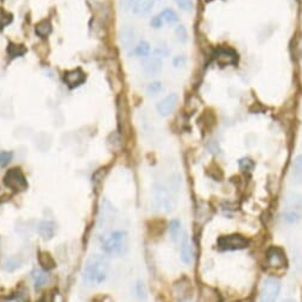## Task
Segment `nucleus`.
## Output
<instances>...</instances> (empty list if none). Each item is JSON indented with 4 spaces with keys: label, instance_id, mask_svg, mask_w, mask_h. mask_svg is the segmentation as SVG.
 Segmentation results:
<instances>
[{
    "label": "nucleus",
    "instance_id": "1",
    "mask_svg": "<svg viewBox=\"0 0 302 302\" xmlns=\"http://www.w3.org/2000/svg\"><path fill=\"white\" fill-rule=\"evenodd\" d=\"M101 248L111 256H124L129 250V237L123 230H114L106 232L100 239Z\"/></svg>",
    "mask_w": 302,
    "mask_h": 302
},
{
    "label": "nucleus",
    "instance_id": "2",
    "mask_svg": "<svg viewBox=\"0 0 302 302\" xmlns=\"http://www.w3.org/2000/svg\"><path fill=\"white\" fill-rule=\"evenodd\" d=\"M108 259L101 255H92L84 269V280L90 284H101L106 280Z\"/></svg>",
    "mask_w": 302,
    "mask_h": 302
},
{
    "label": "nucleus",
    "instance_id": "3",
    "mask_svg": "<svg viewBox=\"0 0 302 302\" xmlns=\"http://www.w3.org/2000/svg\"><path fill=\"white\" fill-rule=\"evenodd\" d=\"M153 198L155 206L160 211L172 212L175 208V200H174L170 190L160 183H155L153 186Z\"/></svg>",
    "mask_w": 302,
    "mask_h": 302
},
{
    "label": "nucleus",
    "instance_id": "4",
    "mask_svg": "<svg viewBox=\"0 0 302 302\" xmlns=\"http://www.w3.org/2000/svg\"><path fill=\"white\" fill-rule=\"evenodd\" d=\"M302 216V196L291 194L287 198L283 212V219L289 224H295Z\"/></svg>",
    "mask_w": 302,
    "mask_h": 302
},
{
    "label": "nucleus",
    "instance_id": "5",
    "mask_svg": "<svg viewBox=\"0 0 302 302\" xmlns=\"http://www.w3.org/2000/svg\"><path fill=\"white\" fill-rule=\"evenodd\" d=\"M281 291L280 281L274 277H269L264 280L262 285L261 294H259V302H276Z\"/></svg>",
    "mask_w": 302,
    "mask_h": 302
},
{
    "label": "nucleus",
    "instance_id": "6",
    "mask_svg": "<svg viewBox=\"0 0 302 302\" xmlns=\"http://www.w3.org/2000/svg\"><path fill=\"white\" fill-rule=\"evenodd\" d=\"M4 182L9 188L15 190V192H23V190L28 189V181H26L24 174L21 172V169H10L5 174Z\"/></svg>",
    "mask_w": 302,
    "mask_h": 302
},
{
    "label": "nucleus",
    "instance_id": "7",
    "mask_svg": "<svg viewBox=\"0 0 302 302\" xmlns=\"http://www.w3.org/2000/svg\"><path fill=\"white\" fill-rule=\"evenodd\" d=\"M219 248L222 250H241V249L246 248L248 245V241L241 235H230V236H222L219 238L218 241Z\"/></svg>",
    "mask_w": 302,
    "mask_h": 302
},
{
    "label": "nucleus",
    "instance_id": "8",
    "mask_svg": "<svg viewBox=\"0 0 302 302\" xmlns=\"http://www.w3.org/2000/svg\"><path fill=\"white\" fill-rule=\"evenodd\" d=\"M177 104H179V97H177L176 93H172L167 95L163 100H161L156 105V110L160 116L168 117L175 111Z\"/></svg>",
    "mask_w": 302,
    "mask_h": 302
},
{
    "label": "nucleus",
    "instance_id": "9",
    "mask_svg": "<svg viewBox=\"0 0 302 302\" xmlns=\"http://www.w3.org/2000/svg\"><path fill=\"white\" fill-rule=\"evenodd\" d=\"M267 264L269 268L282 269L287 264L284 252L278 248H271L267 252Z\"/></svg>",
    "mask_w": 302,
    "mask_h": 302
},
{
    "label": "nucleus",
    "instance_id": "10",
    "mask_svg": "<svg viewBox=\"0 0 302 302\" xmlns=\"http://www.w3.org/2000/svg\"><path fill=\"white\" fill-rule=\"evenodd\" d=\"M215 61L216 63L220 64L221 67H226V65H233L238 62V55L237 52L232 49L222 48L219 49L215 54Z\"/></svg>",
    "mask_w": 302,
    "mask_h": 302
},
{
    "label": "nucleus",
    "instance_id": "11",
    "mask_svg": "<svg viewBox=\"0 0 302 302\" xmlns=\"http://www.w3.org/2000/svg\"><path fill=\"white\" fill-rule=\"evenodd\" d=\"M143 70L149 77H155L162 71V60L157 56H147L143 60Z\"/></svg>",
    "mask_w": 302,
    "mask_h": 302
},
{
    "label": "nucleus",
    "instance_id": "12",
    "mask_svg": "<svg viewBox=\"0 0 302 302\" xmlns=\"http://www.w3.org/2000/svg\"><path fill=\"white\" fill-rule=\"evenodd\" d=\"M63 81L69 88H77L86 81V74L78 68V69L67 71L63 77Z\"/></svg>",
    "mask_w": 302,
    "mask_h": 302
},
{
    "label": "nucleus",
    "instance_id": "13",
    "mask_svg": "<svg viewBox=\"0 0 302 302\" xmlns=\"http://www.w3.org/2000/svg\"><path fill=\"white\" fill-rule=\"evenodd\" d=\"M134 37H136V31H134V28L132 25L124 24L121 26L119 31V41L120 44L123 45V48H130L133 44Z\"/></svg>",
    "mask_w": 302,
    "mask_h": 302
},
{
    "label": "nucleus",
    "instance_id": "14",
    "mask_svg": "<svg viewBox=\"0 0 302 302\" xmlns=\"http://www.w3.org/2000/svg\"><path fill=\"white\" fill-rule=\"evenodd\" d=\"M38 235L41 236L44 241H50L55 237V233L57 231V226L51 220H42L39 221L37 228Z\"/></svg>",
    "mask_w": 302,
    "mask_h": 302
},
{
    "label": "nucleus",
    "instance_id": "15",
    "mask_svg": "<svg viewBox=\"0 0 302 302\" xmlns=\"http://www.w3.org/2000/svg\"><path fill=\"white\" fill-rule=\"evenodd\" d=\"M174 293L180 302L187 301L190 297V283L187 280H181L174 285Z\"/></svg>",
    "mask_w": 302,
    "mask_h": 302
},
{
    "label": "nucleus",
    "instance_id": "16",
    "mask_svg": "<svg viewBox=\"0 0 302 302\" xmlns=\"http://www.w3.org/2000/svg\"><path fill=\"white\" fill-rule=\"evenodd\" d=\"M156 0H134L133 4V13L138 16H145L151 12L154 9Z\"/></svg>",
    "mask_w": 302,
    "mask_h": 302
},
{
    "label": "nucleus",
    "instance_id": "17",
    "mask_svg": "<svg viewBox=\"0 0 302 302\" xmlns=\"http://www.w3.org/2000/svg\"><path fill=\"white\" fill-rule=\"evenodd\" d=\"M198 302H220V296L218 291L205 285L200 289Z\"/></svg>",
    "mask_w": 302,
    "mask_h": 302
},
{
    "label": "nucleus",
    "instance_id": "18",
    "mask_svg": "<svg viewBox=\"0 0 302 302\" xmlns=\"http://www.w3.org/2000/svg\"><path fill=\"white\" fill-rule=\"evenodd\" d=\"M195 258V251H194V246H193L192 243H189L188 241H183L182 246H181V259L183 263L186 264H192L193 261Z\"/></svg>",
    "mask_w": 302,
    "mask_h": 302
},
{
    "label": "nucleus",
    "instance_id": "19",
    "mask_svg": "<svg viewBox=\"0 0 302 302\" xmlns=\"http://www.w3.org/2000/svg\"><path fill=\"white\" fill-rule=\"evenodd\" d=\"M38 262L44 270H51L56 267V262L52 256L47 251H41L38 254Z\"/></svg>",
    "mask_w": 302,
    "mask_h": 302
},
{
    "label": "nucleus",
    "instance_id": "20",
    "mask_svg": "<svg viewBox=\"0 0 302 302\" xmlns=\"http://www.w3.org/2000/svg\"><path fill=\"white\" fill-rule=\"evenodd\" d=\"M31 278L36 287H42V285L47 284V282L49 281V275L47 274V271L36 268L31 271Z\"/></svg>",
    "mask_w": 302,
    "mask_h": 302
},
{
    "label": "nucleus",
    "instance_id": "21",
    "mask_svg": "<svg viewBox=\"0 0 302 302\" xmlns=\"http://www.w3.org/2000/svg\"><path fill=\"white\" fill-rule=\"evenodd\" d=\"M51 30H52V26L49 21L39 22L38 24L36 25V29H35L36 34H37L39 37H42V38L48 37V36L51 34Z\"/></svg>",
    "mask_w": 302,
    "mask_h": 302
},
{
    "label": "nucleus",
    "instance_id": "22",
    "mask_svg": "<svg viewBox=\"0 0 302 302\" xmlns=\"http://www.w3.org/2000/svg\"><path fill=\"white\" fill-rule=\"evenodd\" d=\"M22 263L23 262L21 257H18V256H11V257L6 258L4 263V269L9 272H13L22 267Z\"/></svg>",
    "mask_w": 302,
    "mask_h": 302
},
{
    "label": "nucleus",
    "instance_id": "23",
    "mask_svg": "<svg viewBox=\"0 0 302 302\" xmlns=\"http://www.w3.org/2000/svg\"><path fill=\"white\" fill-rule=\"evenodd\" d=\"M160 16L162 17L163 22L168 23V24H175L179 22V16L177 13L172 9H164L162 12L160 13Z\"/></svg>",
    "mask_w": 302,
    "mask_h": 302
},
{
    "label": "nucleus",
    "instance_id": "24",
    "mask_svg": "<svg viewBox=\"0 0 302 302\" xmlns=\"http://www.w3.org/2000/svg\"><path fill=\"white\" fill-rule=\"evenodd\" d=\"M293 176L298 183H302V155L297 156L293 163Z\"/></svg>",
    "mask_w": 302,
    "mask_h": 302
},
{
    "label": "nucleus",
    "instance_id": "25",
    "mask_svg": "<svg viewBox=\"0 0 302 302\" xmlns=\"http://www.w3.org/2000/svg\"><path fill=\"white\" fill-rule=\"evenodd\" d=\"M180 230H181V224L179 220L174 219L169 222V235L173 242H176L177 239H180Z\"/></svg>",
    "mask_w": 302,
    "mask_h": 302
},
{
    "label": "nucleus",
    "instance_id": "26",
    "mask_svg": "<svg viewBox=\"0 0 302 302\" xmlns=\"http://www.w3.org/2000/svg\"><path fill=\"white\" fill-rule=\"evenodd\" d=\"M175 36H176V39L179 43L181 44H185L187 43V41H188V32H187V29L185 25H177L176 29H175Z\"/></svg>",
    "mask_w": 302,
    "mask_h": 302
},
{
    "label": "nucleus",
    "instance_id": "27",
    "mask_svg": "<svg viewBox=\"0 0 302 302\" xmlns=\"http://www.w3.org/2000/svg\"><path fill=\"white\" fill-rule=\"evenodd\" d=\"M150 51H151V47L146 41H140L138 45L136 47V54L140 57H144V58L147 57L150 55Z\"/></svg>",
    "mask_w": 302,
    "mask_h": 302
},
{
    "label": "nucleus",
    "instance_id": "28",
    "mask_svg": "<svg viewBox=\"0 0 302 302\" xmlns=\"http://www.w3.org/2000/svg\"><path fill=\"white\" fill-rule=\"evenodd\" d=\"M25 48L23 45H18V44H13L11 43L8 48V52L11 55L12 57H19L22 55L25 54Z\"/></svg>",
    "mask_w": 302,
    "mask_h": 302
},
{
    "label": "nucleus",
    "instance_id": "29",
    "mask_svg": "<svg viewBox=\"0 0 302 302\" xmlns=\"http://www.w3.org/2000/svg\"><path fill=\"white\" fill-rule=\"evenodd\" d=\"M239 168H241L243 172H251L252 169L255 168V163L254 161L249 157H243V159L239 160Z\"/></svg>",
    "mask_w": 302,
    "mask_h": 302
},
{
    "label": "nucleus",
    "instance_id": "30",
    "mask_svg": "<svg viewBox=\"0 0 302 302\" xmlns=\"http://www.w3.org/2000/svg\"><path fill=\"white\" fill-rule=\"evenodd\" d=\"M11 22H12L11 13L6 12L5 10L0 9V29L5 28V26L9 25Z\"/></svg>",
    "mask_w": 302,
    "mask_h": 302
},
{
    "label": "nucleus",
    "instance_id": "31",
    "mask_svg": "<svg viewBox=\"0 0 302 302\" xmlns=\"http://www.w3.org/2000/svg\"><path fill=\"white\" fill-rule=\"evenodd\" d=\"M136 295L137 297L139 298V300H145L146 298V288H145V284L143 283L142 281H138L137 282L136 284Z\"/></svg>",
    "mask_w": 302,
    "mask_h": 302
},
{
    "label": "nucleus",
    "instance_id": "32",
    "mask_svg": "<svg viewBox=\"0 0 302 302\" xmlns=\"http://www.w3.org/2000/svg\"><path fill=\"white\" fill-rule=\"evenodd\" d=\"M162 88H163L162 82L154 81V82H151V84H149V86L146 87V92H147V94H157L162 91Z\"/></svg>",
    "mask_w": 302,
    "mask_h": 302
},
{
    "label": "nucleus",
    "instance_id": "33",
    "mask_svg": "<svg viewBox=\"0 0 302 302\" xmlns=\"http://www.w3.org/2000/svg\"><path fill=\"white\" fill-rule=\"evenodd\" d=\"M174 2L176 3V5L179 6L182 11H186V12L190 11V10L193 9V6H194L193 0H174Z\"/></svg>",
    "mask_w": 302,
    "mask_h": 302
},
{
    "label": "nucleus",
    "instance_id": "34",
    "mask_svg": "<svg viewBox=\"0 0 302 302\" xmlns=\"http://www.w3.org/2000/svg\"><path fill=\"white\" fill-rule=\"evenodd\" d=\"M12 151H2L0 153V166L6 167L12 160Z\"/></svg>",
    "mask_w": 302,
    "mask_h": 302
},
{
    "label": "nucleus",
    "instance_id": "35",
    "mask_svg": "<svg viewBox=\"0 0 302 302\" xmlns=\"http://www.w3.org/2000/svg\"><path fill=\"white\" fill-rule=\"evenodd\" d=\"M168 54H169V49H168V47H167V44L164 43V42H162V43H161L159 47H157L156 49H155V56H157V57H167L168 56Z\"/></svg>",
    "mask_w": 302,
    "mask_h": 302
},
{
    "label": "nucleus",
    "instance_id": "36",
    "mask_svg": "<svg viewBox=\"0 0 302 302\" xmlns=\"http://www.w3.org/2000/svg\"><path fill=\"white\" fill-rule=\"evenodd\" d=\"M173 64L175 68H183L187 64V57L185 55H177L174 57Z\"/></svg>",
    "mask_w": 302,
    "mask_h": 302
},
{
    "label": "nucleus",
    "instance_id": "37",
    "mask_svg": "<svg viewBox=\"0 0 302 302\" xmlns=\"http://www.w3.org/2000/svg\"><path fill=\"white\" fill-rule=\"evenodd\" d=\"M134 0H119L120 10L123 12H129L133 8Z\"/></svg>",
    "mask_w": 302,
    "mask_h": 302
},
{
    "label": "nucleus",
    "instance_id": "38",
    "mask_svg": "<svg viewBox=\"0 0 302 302\" xmlns=\"http://www.w3.org/2000/svg\"><path fill=\"white\" fill-rule=\"evenodd\" d=\"M150 25L153 26L154 29H161L163 26L162 17H161L160 15L155 16V17H153V18H151V21H150Z\"/></svg>",
    "mask_w": 302,
    "mask_h": 302
},
{
    "label": "nucleus",
    "instance_id": "39",
    "mask_svg": "<svg viewBox=\"0 0 302 302\" xmlns=\"http://www.w3.org/2000/svg\"><path fill=\"white\" fill-rule=\"evenodd\" d=\"M283 302H294L293 300H285V301H283Z\"/></svg>",
    "mask_w": 302,
    "mask_h": 302
},
{
    "label": "nucleus",
    "instance_id": "40",
    "mask_svg": "<svg viewBox=\"0 0 302 302\" xmlns=\"http://www.w3.org/2000/svg\"><path fill=\"white\" fill-rule=\"evenodd\" d=\"M39 302H42V301H39Z\"/></svg>",
    "mask_w": 302,
    "mask_h": 302
}]
</instances>
